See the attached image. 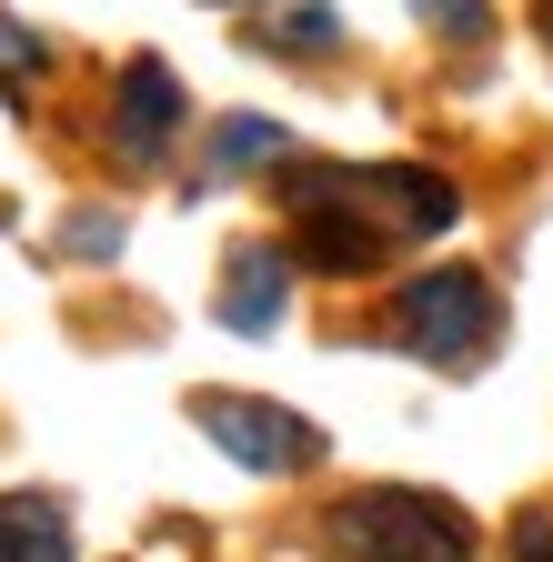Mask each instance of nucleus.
I'll return each mask as SVG.
<instances>
[{
    "instance_id": "obj_2",
    "label": "nucleus",
    "mask_w": 553,
    "mask_h": 562,
    "mask_svg": "<svg viewBox=\"0 0 553 562\" xmlns=\"http://www.w3.org/2000/svg\"><path fill=\"white\" fill-rule=\"evenodd\" d=\"M332 542L353 562H473V522L443 492H412V482L353 492V503L332 513Z\"/></svg>"
},
{
    "instance_id": "obj_6",
    "label": "nucleus",
    "mask_w": 553,
    "mask_h": 562,
    "mask_svg": "<svg viewBox=\"0 0 553 562\" xmlns=\"http://www.w3.org/2000/svg\"><path fill=\"white\" fill-rule=\"evenodd\" d=\"M0 562H71V513L51 492H0Z\"/></svg>"
},
{
    "instance_id": "obj_7",
    "label": "nucleus",
    "mask_w": 553,
    "mask_h": 562,
    "mask_svg": "<svg viewBox=\"0 0 553 562\" xmlns=\"http://www.w3.org/2000/svg\"><path fill=\"white\" fill-rule=\"evenodd\" d=\"M283 281H292V271H283V251H262V241H252V251H232L222 322H232V331H272V322H283Z\"/></svg>"
},
{
    "instance_id": "obj_1",
    "label": "nucleus",
    "mask_w": 553,
    "mask_h": 562,
    "mask_svg": "<svg viewBox=\"0 0 553 562\" xmlns=\"http://www.w3.org/2000/svg\"><path fill=\"white\" fill-rule=\"evenodd\" d=\"M453 181L433 171H312L292 222H302V251L312 261H373L392 241H433L453 232Z\"/></svg>"
},
{
    "instance_id": "obj_11",
    "label": "nucleus",
    "mask_w": 553,
    "mask_h": 562,
    "mask_svg": "<svg viewBox=\"0 0 553 562\" xmlns=\"http://www.w3.org/2000/svg\"><path fill=\"white\" fill-rule=\"evenodd\" d=\"M513 552H523V562H553V513H533V522L513 532Z\"/></svg>"
},
{
    "instance_id": "obj_3",
    "label": "nucleus",
    "mask_w": 553,
    "mask_h": 562,
    "mask_svg": "<svg viewBox=\"0 0 553 562\" xmlns=\"http://www.w3.org/2000/svg\"><path fill=\"white\" fill-rule=\"evenodd\" d=\"M392 331L423 351V362L463 372L483 341H494V281L483 271H423V281H402L392 292Z\"/></svg>"
},
{
    "instance_id": "obj_9",
    "label": "nucleus",
    "mask_w": 553,
    "mask_h": 562,
    "mask_svg": "<svg viewBox=\"0 0 553 562\" xmlns=\"http://www.w3.org/2000/svg\"><path fill=\"white\" fill-rule=\"evenodd\" d=\"M272 50H292V60H322V50H332V11H322V0L283 11V21H272Z\"/></svg>"
},
{
    "instance_id": "obj_4",
    "label": "nucleus",
    "mask_w": 553,
    "mask_h": 562,
    "mask_svg": "<svg viewBox=\"0 0 553 562\" xmlns=\"http://www.w3.org/2000/svg\"><path fill=\"white\" fill-rule=\"evenodd\" d=\"M191 422L242 472H302V462H322V432H312V422L283 412V402H252V392H191Z\"/></svg>"
},
{
    "instance_id": "obj_5",
    "label": "nucleus",
    "mask_w": 553,
    "mask_h": 562,
    "mask_svg": "<svg viewBox=\"0 0 553 562\" xmlns=\"http://www.w3.org/2000/svg\"><path fill=\"white\" fill-rule=\"evenodd\" d=\"M181 131V81L162 60H131L121 70V151L131 161H162V140Z\"/></svg>"
},
{
    "instance_id": "obj_8",
    "label": "nucleus",
    "mask_w": 553,
    "mask_h": 562,
    "mask_svg": "<svg viewBox=\"0 0 553 562\" xmlns=\"http://www.w3.org/2000/svg\"><path fill=\"white\" fill-rule=\"evenodd\" d=\"M283 151H292V140H283V121H232L212 161H222V171H252V161H283Z\"/></svg>"
},
{
    "instance_id": "obj_13",
    "label": "nucleus",
    "mask_w": 553,
    "mask_h": 562,
    "mask_svg": "<svg viewBox=\"0 0 553 562\" xmlns=\"http://www.w3.org/2000/svg\"><path fill=\"white\" fill-rule=\"evenodd\" d=\"M543 31H553V0H543Z\"/></svg>"
},
{
    "instance_id": "obj_12",
    "label": "nucleus",
    "mask_w": 553,
    "mask_h": 562,
    "mask_svg": "<svg viewBox=\"0 0 553 562\" xmlns=\"http://www.w3.org/2000/svg\"><path fill=\"white\" fill-rule=\"evenodd\" d=\"M412 11H423V21H453V31H473V21H483V0H412Z\"/></svg>"
},
{
    "instance_id": "obj_10",
    "label": "nucleus",
    "mask_w": 553,
    "mask_h": 562,
    "mask_svg": "<svg viewBox=\"0 0 553 562\" xmlns=\"http://www.w3.org/2000/svg\"><path fill=\"white\" fill-rule=\"evenodd\" d=\"M31 60H41V41H31V31H11V21H0V81H11V70H31Z\"/></svg>"
}]
</instances>
